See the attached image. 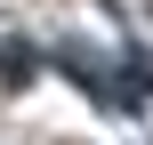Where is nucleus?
<instances>
[]
</instances>
